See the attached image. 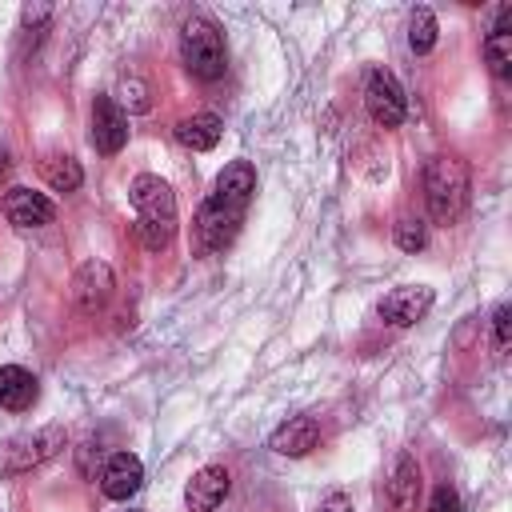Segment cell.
I'll list each match as a JSON object with an SVG mask.
<instances>
[{
    "mask_svg": "<svg viewBox=\"0 0 512 512\" xmlns=\"http://www.w3.org/2000/svg\"><path fill=\"white\" fill-rule=\"evenodd\" d=\"M392 236H396V248H404V252H420L428 244V228L420 220H400Z\"/></svg>",
    "mask_w": 512,
    "mask_h": 512,
    "instance_id": "cell-21",
    "label": "cell"
},
{
    "mask_svg": "<svg viewBox=\"0 0 512 512\" xmlns=\"http://www.w3.org/2000/svg\"><path fill=\"white\" fill-rule=\"evenodd\" d=\"M416 500H420V464H416V456L404 452L388 480V504L396 512H416Z\"/></svg>",
    "mask_w": 512,
    "mask_h": 512,
    "instance_id": "cell-17",
    "label": "cell"
},
{
    "mask_svg": "<svg viewBox=\"0 0 512 512\" xmlns=\"http://www.w3.org/2000/svg\"><path fill=\"white\" fill-rule=\"evenodd\" d=\"M4 172H8V156L0 152V176H4Z\"/></svg>",
    "mask_w": 512,
    "mask_h": 512,
    "instance_id": "cell-27",
    "label": "cell"
},
{
    "mask_svg": "<svg viewBox=\"0 0 512 512\" xmlns=\"http://www.w3.org/2000/svg\"><path fill=\"white\" fill-rule=\"evenodd\" d=\"M240 220H244V208H240V204H228V200H220V196L212 192V196L196 208V248H200L204 256L228 248V244L236 240V232H240Z\"/></svg>",
    "mask_w": 512,
    "mask_h": 512,
    "instance_id": "cell-4",
    "label": "cell"
},
{
    "mask_svg": "<svg viewBox=\"0 0 512 512\" xmlns=\"http://www.w3.org/2000/svg\"><path fill=\"white\" fill-rule=\"evenodd\" d=\"M64 448V428H36V432H20L0 448V472L4 476H20L36 464H44L48 456H56Z\"/></svg>",
    "mask_w": 512,
    "mask_h": 512,
    "instance_id": "cell-5",
    "label": "cell"
},
{
    "mask_svg": "<svg viewBox=\"0 0 512 512\" xmlns=\"http://www.w3.org/2000/svg\"><path fill=\"white\" fill-rule=\"evenodd\" d=\"M112 288H116V280H112V268L104 260H88L72 276V300L80 312H100L112 300Z\"/></svg>",
    "mask_w": 512,
    "mask_h": 512,
    "instance_id": "cell-10",
    "label": "cell"
},
{
    "mask_svg": "<svg viewBox=\"0 0 512 512\" xmlns=\"http://www.w3.org/2000/svg\"><path fill=\"white\" fill-rule=\"evenodd\" d=\"M212 192H216L220 200H228V204L248 208V200H252V192H256V168H252L248 160L224 164L220 176H216V184H212Z\"/></svg>",
    "mask_w": 512,
    "mask_h": 512,
    "instance_id": "cell-16",
    "label": "cell"
},
{
    "mask_svg": "<svg viewBox=\"0 0 512 512\" xmlns=\"http://www.w3.org/2000/svg\"><path fill=\"white\" fill-rule=\"evenodd\" d=\"M228 488H232L228 468H224V464H204V468L188 480V488H184V504H188V512H216V508L224 504Z\"/></svg>",
    "mask_w": 512,
    "mask_h": 512,
    "instance_id": "cell-11",
    "label": "cell"
},
{
    "mask_svg": "<svg viewBox=\"0 0 512 512\" xmlns=\"http://www.w3.org/2000/svg\"><path fill=\"white\" fill-rule=\"evenodd\" d=\"M180 56H184V68L196 80H220L224 68H228L224 32L208 16H188L184 28H180Z\"/></svg>",
    "mask_w": 512,
    "mask_h": 512,
    "instance_id": "cell-3",
    "label": "cell"
},
{
    "mask_svg": "<svg viewBox=\"0 0 512 512\" xmlns=\"http://www.w3.org/2000/svg\"><path fill=\"white\" fill-rule=\"evenodd\" d=\"M484 60L492 68V76H512V4H500L496 24L484 36Z\"/></svg>",
    "mask_w": 512,
    "mask_h": 512,
    "instance_id": "cell-13",
    "label": "cell"
},
{
    "mask_svg": "<svg viewBox=\"0 0 512 512\" xmlns=\"http://www.w3.org/2000/svg\"><path fill=\"white\" fill-rule=\"evenodd\" d=\"M140 484H144V464L132 452H116L100 472V492L108 500H128L140 492Z\"/></svg>",
    "mask_w": 512,
    "mask_h": 512,
    "instance_id": "cell-12",
    "label": "cell"
},
{
    "mask_svg": "<svg viewBox=\"0 0 512 512\" xmlns=\"http://www.w3.org/2000/svg\"><path fill=\"white\" fill-rule=\"evenodd\" d=\"M316 512H352V496L336 488V492H328V496L320 500V508H316Z\"/></svg>",
    "mask_w": 512,
    "mask_h": 512,
    "instance_id": "cell-26",
    "label": "cell"
},
{
    "mask_svg": "<svg viewBox=\"0 0 512 512\" xmlns=\"http://www.w3.org/2000/svg\"><path fill=\"white\" fill-rule=\"evenodd\" d=\"M428 512H460V496H456V488H452V484H440V488L432 492Z\"/></svg>",
    "mask_w": 512,
    "mask_h": 512,
    "instance_id": "cell-25",
    "label": "cell"
},
{
    "mask_svg": "<svg viewBox=\"0 0 512 512\" xmlns=\"http://www.w3.org/2000/svg\"><path fill=\"white\" fill-rule=\"evenodd\" d=\"M36 396H40V384H36V376L28 368H20V364H4L0 368V408L24 412V408L36 404Z\"/></svg>",
    "mask_w": 512,
    "mask_h": 512,
    "instance_id": "cell-15",
    "label": "cell"
},
{
    "mask_svg": "<svg viewBox=\"0 0 512 512\" xmlns=\"http://www.w3.org/2000/svg\"><path fill=\"white\" fill-rule=\"evenodd\" d=\"M424 200L436 224H456L468 208V164L460 156H432L424 164Z\"/></svg>",
    "mask_w": 512,
    "mask_h": 512,
    "instance_id": "cell-2",
    "label": "cell"
},
{
    "mask_svg": "<svg viewBox=\"0 0 512 512\" xmlns=\"http://www.w3.org/2000/svg\"><path fill=\"white\" fill-rule=\"evenodd\" d=\"M92 148L104 156H116L128 144V112L112 100V96H96L92 100Z\"/></svg>",
    "mask_w": 512,
    "mask_h": 512,
    "instance_id": "cell-9",
    "label": "cell"
},
{
    "mask_svg": "<svg viewBox=\"0 0 512 512\" xmlns=\"http://www.w3.org/2000/svg\"><path fill=\"white\" fill-rule=\"evenodd\" d=\"M48 20H52V8L48 4H28L20 12V32H40Z\"/></svg>",
    "mask_w": 512,
    "mask_h": 512,
    "instance_id": "cell-23",
    "label": "cell"
},
{
    "mask_svg": "<svg viewBox=\"0 0 512 512\" xmlns=\"http://www.w3.org/2000/svg\"><path fill=\"white\" fill-rule=\"evenodd\" d=\"M436 36H440V24H436V12L420 4V8L412 12V24H408V44H412V52H416V56H424V52H432V48H436Z\"/></svg>",
    "mask_w": 512,
    "mask_h": 512,
    "instance_id": "cell-20",
    "label": "cell"
},
{
    "mask_svg": "<svg viewBox=\"0 0 512 512\" xmlns=\"http://www.w3.org/2000/svg\"><path fill=\"white\" fill-rule=\"evenodd\" d=\"M220 136H224V124H220L216 112H192V116H184V120L176 124V140H180L184 148H192V152L216 148Z\"/></svg>",
    "mask_w": 512,
    "mask_h": 512,
    "instance_id": "cell-18",
    "label": "cell"
},
{
    "mask_svg": "<svg viewBox=\"0 0 512 512\" xmlns=\"http://www.w3.org/2000/svg\"><path fill=\"white\" fill-rule=\"evenodd\" d=\"M316 440H320V424L312 420V416H292L288 424H280L276 432H272V452L276 456H308L312 448H316Z\"/></svg>",
    "mask_w": 512,
    "mask_h": 512,
    "instance_id": "cell-14",
    "label": "cell"
},
{
    "mask_svg": "<svg viewBox=\"0 0 512 512\" xmlns=\"http://www.w3.org/2000/svg\"><path fill=\"white\" fill-rule=\"evenodd\" d=\"M128 200L136 208V236L148 252H164L176 236V192L168 188V180L140 172L128 188Z\"/></svg>",
    "mask_w": 512,
    "mask_h": 512,
    "instance_id": "cell-1",
    "label": "cell"
},
{
    "mask_svg": "<svg viewBox=\"0 0 512 512\" xmlns=\"http://www.w3.org/2000/svg\"><path fill=\"white\" fill-rule=\"evenodd\" d=\"M432 300H436L432 288H424V284H404V288H392V292L376 304V316H380L384 324H392V328H412L416 320L428 316Z\"/></svg>",
    "mask_w": 512,
    "mask_h": 512,
    "instance_id": "cell-8",
    "label": "cell"
},
{
    "mask_svg": "<svg viewBox=\"0 0 512 512\" xmlns=\"http://www.w3.org/2000/svg\"><path fill=\"white\" fill-rule=\"evenodd\" d=\"M0 208H4L8 224H12V228H20V232H28V228H44V224H52V220H56V204H52L44 192L24 188V184L8 188V192H4V200H0Z\"/></svg>",
    "mask_w": 512,
    "mask_h": 512,
    "instance_id": "cell-7",
    "label": "cell"
},
{
    "mask_svg": "<svg viewBox=\"0 0 512 512\" xmlns=\"http://www.w3.org/2000/svg\"><path fill=\"white\" fill-rule=\"evenodd\" d=\"M492 328H496V348H500V352H508V344H512V308H508V304H500V308H496Z\"/></svg>",
    "mask_w": 512,
    "mask_h": 512,
    "instance_id": "cell-24",
    "label": "cell"
},
{
    "mask_svg": "<svg viewBox=\"0 0 512 512\" xmlns=\"http://www.w3.org/2000/svg\"><path fill=\"white\" fill-rule=\"evenodd\" d=\"M120 104L128 108V112H148V88H144V80H124L120 84Z\"/></svg>",
    "mask_w": 512,
    "mask_h": 512,
    "instance_id": "cell-22",
    "label": "cell"
},
{
    "mask_svg": "<svg viewBox=\"0 0 512 512\" xmlns=\"http://www.w3.org/2000/svg\"><path fill=\"white\" fill-rule=\"evenodd\" d=\"M364 108L380 128H400L408 116V96L400 88V80L388 68H372L364 80Z\"/></svg>",
    "mask_w": 512,
    "mask_h": 512,
    "instance_id": "cell-6",
    "label": "cell"
},
{
    "mask_svg": "<svg viewBox=\"0 0 512 512\" xmlns=\"http://www.w3.org/2000/svg\"><path fill=\"white\" fill-rule=\"evenodd\" d=\"M40 172H44V180H48L52 192H76V188L84 184V168H80V160H72L68 152H52V156L40 164Z\"/></svg>",
    "mask_w": 512,
    "mask_h": 512,
    "instance_id": "cell-19",
    "label": "cell"
}]
</instances>
